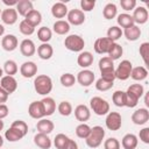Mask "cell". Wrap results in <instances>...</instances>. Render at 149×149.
I'll return each mask as SVG.
<instances>
[{"label":"cell","mask_w":149,"mask_h":149,"mask_svg":"<svg viewBox=\"0 0 149 149\" xmlns=\"http://www.w3.org/2000/svg\"><path fill=\"white\" fill-rule=\"evenodd\" d=\"M126 93V107H130V108H133V107H135L136 105H137V102H139V98L136 97V95H134L133 93H130V92H128V91H126L125 92Z\"/></svg>","instance_id":"c3c4849f"},{"label":"cell","mask_w":149,"mask_h":149,"mask_svg":"<svg viewBox=\"0 0 149 149\" xmlns=\"http://www.w3.org/2000/svg\"><path fill=\"white\" fill-rule=\"evenodd\" d=\"M20 73L24 78H31L37 73V65L31 61L24 62L20 66Z\"/></svg>","instance_id":"9a60e30c"},{"label":"cell","mask_w":149,"mask_h":149,"mask_svg":"<svg viewBox=\"0 0 149 149\" xmlns=\"http://www.w3.org/2000/svg\"><path fill=\"white\" fill-rule=\"evenodd\" d=\"M2 2L6 5V6H8V8H12V6H16L17 5V0H2Z\"/></svg>","instance_id":"6f0895ef"},{"label":"cell","mask_w":149,"mask_h":149,"mask_svg":"<svg viewBox=\"0 0 149 149\" xmlns=\"http://www.w3.org/2000/svg\"><path fill=\"white\" fill-rule=\"evenodd\" d=\"M113 43L114 42L111 41L108 37H99V38H97L94 41L93 48H94V51L97 54L104 55V54H108V51L111 50Z\"/></svg>","instance_id":"52a82bcc"},{"label":"cell","mask_w":149,"mask_h":149,"mask_svg":"<svg viewBox=\"0 0 149 149\" xmlns=\"http://www.w3.org/2000/svg\"><path fill=\"white\" fill-rule=\"evenodd\" d=\"M68 149H78V144L74 140L70 139V142H69V146H68Z\"/></svg>","instance_id":"680465c9"},{"label":"cell","mask_w":149,"mask_h":149,"mask_svg":"<svg viewBox=\"0 0 149 149\" xmlns=\"http://www.w3.org/2000/svg\"><path fill=\"white\" fill-rule=\"evenodd\" d=\"M0 87H2L8 94H12L17 88V81L13 76H2L0 79Z\"/></svg>","instance_id":"30bf717a"},{"label":"cell","mask_w":149,"mask_h":149,"mask_svg":"<svg viewBox=\"0 0 149 149\" xmlns=\"http://www.w3.org/2000/svg\"><path fill=\"white\" fill-rule=\"evenodd\" d=\"M3 126H5V123H3V121H2L1 119H0V132H1L2 129H3Z\"/></svg>","instance_id":"6125c7cd"},{"label":"cell","mask_w":149,"mask_h":149,"mask_svg":"<svg viewBox=\"0 0 149 149\" xmlns=\"http://www.w3.org/2000/svg\"><path fill=\"white\" fill-rule=\"evenodd\" d=\"M69 142H70V137L62 133L57 134L54 139V146L56 147V149H68Z\"/></svg>","instance_id":"d6a6232c"},{"label":"cell","mask_w":149,"mask_h":149,"mask_svg":"<svg viewBox=\"0 0 149 149\" xmlns=\"http://www.w3.org/2000/svg\"><path fill=\"white\" fill-rule=\"evenodd\" d=\"M148 93L149 92H147V93H144L143 95H144V104H146V106L148 107L149 106V100H148Z\"/></svg>","instance_id":"91938a15"},{"label":"cell","mask_w":149,"mask_h":149,"mask_svg":"<svg viewBox=\"0 0 149 149\" xmlns=\"http://www.w3.org/2000/svg\"><path fill=\"white\" fill-rule=\"evenodd\" d=\"M68 7L64 2H55L51 7V14L56 19H63L68 15Z\"/></svg>","instance_id":"7402d4cb"},{"label":"cell","mask_w":149,"mask_h":149,"mask_svg":"<svg viewBox=\"0 0 149 149\" xmlns=\"http://www.w3.org/2000/svg\"><path fill=\"white\" fill-rule=\"evenodd\" d=\"M10 127L16 128L17 130L22 132L24 136H26V135H27V133H28V125H27L23 120H15V121H13V122H12V125H10Z\"/></svg>","instance_id":"681fc988"},{"label":"cell","mask_w":149,"mask_h":149,"mask_svg":"<svg viewBox=\"0 0 149 149\" xmlns=\"http://www.w3.org/2000/svg\"><path fill=\"white\" fill-rule=\"evenodd\" d=\"M149 120V111L147 108H139L132 114V121L134 125L142 126Z\"/></svg>","instance_id":"7c38bea8"},{"label":"cell","mask_w":149,"mask_h":149,"mask_svg":"<svg viewBox=\"0 0 149 149\" xmlns=\"http://www.w3.org/2000/svg\"><path fill=\"white\" fill-rule=\"evenodd\" d=\"M133 69V64L128 59H123L121 61V63L118 65V68L114 70V74H115V79H120V80H127L130 77V72Z\"/></svg>","instance_id":"5b68a950"},{"label":"cell","mask_w":149,"mask_h":149,"mask_svg":"<svg viewBox=\"0 0 149 149\" xmlns=\"http://www.w3.org/2000/svg\"><path fill=\"white\" fill-rule=\"evenodd\" d=\"M122 34L126 36V38L128 41H137L141 36V29H140L139 26L134 24V26H130V27L126 28L122 31Z\"/></svg>","instance_id":"484cf974"},{"label":"cell","mask_w":149,"mask_h":149,"mask_svg":"<svg viewBox=\"0 0 149 149\" xmlns=\"http://www.w3.org/2000/svg\"><path fill=\"white\" fill-rule=\"evenodd\" d=\"M37 55L41 59H50L54 55V49L52 45H50L49 43H42L38 48H37Z\"/></svg>","instance_id":"d4e9b609"},{"label":"cell","mask_w":149,"mask_h":149,"mask_svg":"<svg viewBox=\"0 0 149 149\" xmlns=\"http://www.w3.org/2000/svg\"><path fill=\"white\" fill-rule=\"evenodd\" d=\"M5 34V27L2 24H0V36H2Z\"/></svg>","instance_id":"94428289"},{"label":"cell","mask_w":149,"mask_h":149,"mask_svg":"<svg viewBox=\"0 0 149 149\" xmlns=\"http://www.w3.org/2000/svg\"><path fill=\"white\" fill-rule=\"evenodd\" d=\"M64 45L68 50L73 51V52H81L84 47H85V41L80 35L77 34H71L65 37L64 40Z\"/></svg>","instance_id":"3957f363"},{"label":"cell","mask_w":149,"mask_h":149,"mask_svg":"<svg viewBox=\"0 0 149 149\" xmlns=\"http://www.w3.org/2000/svg\"><path fill=\"white\" fill-rule=\"evenodd\" d=\"M2 73H3V70L0 68V78H2Z\"/></svg>","instance_id":"e7e4bbea"},{"label":"cell","mask_w":149,"mask_h":149,"mask_svg":"<svg viewBox=\"0 0 149 149\" xmlns=\"http://www.w3.org/2000/svg\"><path fill=\"white\" fill-rule=\"evenodd\" d=\"M122 54H123V49H122V47H121L119 43L114 42L113 45H112V48H111V50L108 51V57L114 62V61L119 59V58L122 56Z\"/></svg>","instance_id":"74e56055"},{"label":"cell","mask_w":149,"mask_h":149,"mask_svg":"<svg viewBox=\"0 0 149 149\" xmlns=\"http://www.w3.org/2000/svg\"><path fill=\"white\" fill-rule=\"evenodd\" d=\"M90 132H91V127H90L87 123H85V122H81V123L78 125L77 128H76V135H77L79 139H84V140H85V139L88 136Z\"/></svg>","instance_id":"60d3db41"},{"label":"cell","mask_w":149,"mask_h":149,"mask_svg":"<svg viewBox=\"0 0 149 149\" xmlns=\"http://www.w3.org/2000/svg\"><path fill=\"white\" fill-rule=\"evenodd\" d=\"M42 105H43V109H44V114L45 116H50L55 113L56 111V102L51 97H44L41 100Z\"/></svg>","instance_id":"4316f807"},{"label":"cell","mask_w":149,"mask_h":149,"mask_svg":"<svg viewBox=\"0 0 149 149\" xmlns=\"http://www.w3.org/2000/svg\"><path fill=\"white\" fill-rule=\"evenodd\" d=\"M114 83L113 81H107L102 78H99L97 81H95V88L98 91H101V92H106L108 90H111L113 87Z\"/></svg>","instance_id":"f6af8a7d"},{"label":"cell","mask_w":149,"mask_h":149,"mask_svg":"<svg viewBox=\"0 0 149 149\" xmlns=\"http://www.w3.org/2000/svg\"><path fill=\"white\" fill-rule=\"evenodd\" d=\"M66 17H68L69 24H73V26H80L85 21V14H84V12H81L80 9H76V8L69 10Z\"/></svg>","instance_id":"9c48e42d"},{"label":"cell","mask_w":149,"mask_h":149,"mask_svg":"<svg viewBox=\"0 0 149 149\" xmlns=\"http://www.w3.org/2000/svg\"><path fill=\"white\" fill-rule=\"evenodd\" d=\"M127 91L130 92V93H133L134 95H136L139 99L141 97H143V94H144V87L141 84H133V85H130L127 88Z\"/></svg>","instance_id":"bcb514c9"},{"label":"cell","mask_w":149,"mask_h":149,"mask_svg":"<svg viewBox=\"0 0 149 149\" xmlns=\"http://www.w3.org/2000/svg\"><path fill=\"white\" fill-rule=\"evenodd\" d=\"M93 59H94L93 55L90 51H81V52H79V55L77 57V63L80 68L86 69L93 64Z\"/></svg>","instance_id":"d6986e66"},{"label":"cell","mask_w":149,"mask_h":149,"mask_svg":"<svg viewBox=\"0 0 149 149\" xmlns=\"http://www.w3.org/2000/svg\"><path fill=\"white\" fill-rule=\"evenodd\" d=\"M112 101L116 107H125L126 105V93L123 91H115L112 95Z\"/></svg>","instance_id":"8d00e7d4"},{"label":"cell","mask_w":149,"mask_h":149,"mask_svg":"<svg viewBox=\"0 0 149 149\" xmlns=\"http://www.w3.org/2000/svg\"><path fill=\"white\" fill-rule=\"evenodd\" d=\"M94 79H95L94 72L91 71V70H88V69H84V70L79 71L78 74H77V77H76V80L81 86H84V87H87V86L92 85L93 81H94Z\"/></svg>","instance_id":"ba28073f"},{"label":"cell","mask_w":149,"mask_h":149,"mask_svg":"<svg viewBox=\"0 0 149 149\" xmlns=\"http://www.w3.org/2000/svg\"><path fill=\"white\" fill-rule=\"evenodd\" d=\"M52 29L57 34V35H65L70 31V24L68 21H64V20H57L54 26H52Z\"/></svg>","instance_id":"f546056e"},{"label":"cell","mask_w":149,"mask_h":149,"mask_svg":"<svg viewBox=\"0 0 149 149\" xmlns=\"http://www.w3.org/2000/svg\"><path fill=\"white\" fill-rule=\"evenodd\" d=\"M104 137H105V129L101 126H94L91 128V132L88 136L85 139V141H86L87 147L94 149V148H98L102 143Z\"/></svg>","instance_id":"7a4b0ae2"},{"label":"cell","mask_w":149,"mask_h":149,"mask_svg":"<svg viewBox=\"0 0 149 149\" xmlns=\"http://www.w3.org/2000/svg\"><path fill=\"white\" fill-rule=\"evenodd\" d=\"M8 97H9V94L2 87H0V104H5L8 100Z\"/></svg>","instance_id":"9f6ffc18"},{"label":"cell","mask_w":149,"mask_h":149,"mask_svg":"<svg viewBox=\"0 0 149 149\" xmlns=\"http://www.w3.org/2000/svg\"><path fill=\"white\" fill-rule=\"evenodd\" d=\"M0 16H1L2 22L5 24H8V26H12V24H14L17 21V12L13 7L12 8H8L7 7L6 9H3Z\"/></svg>","instance_id":"2e32d148"},{"label":"cell","mask_w":149,"mask_h":149,"mask_svg":"<svg viewBox=\"0 0 149 149\" xmlns=\"http://www.w3.org/2000/svg\"><path fill=\"white\" fill-rule=\"evenodd\" d=\"M3 71L6 72V76H14L19 71L17 64L13 59H8L3 63Z\"/></svg>","instance_id":"f35d334b"},{"label":"cell","mask_w":149,"mask_h":149,"mask_svg":"<svg viewBox=\"0 0 149 149\" xmlns=\"http://www.w3.org/2000/svg\"><path fill=\"white\" fill-rule=\"evenodd\" d=\"M90 107L94 114L102 116L109 112V104L107 100L102 99L101 97H93L90 100Z\"/></svg>","instance_id":"277c9868"},{"label":"cell","mask_w":149,"mask_h":149,"mask_svg":"<svg viewBox=\"0 0 149 149\" xmlns=\"http://www.w3.org/2000/svg\"><path fill=\"white\" fill-rule=\"evenodd\" d=\"M132 17H133L135 24H136V23H137V24H144V23L148 21L149 14H148V10H147L146 7L139 6V7H135Z\"/></svg>","instance_id":"4fadbf2b"},{"label":"cell","mask_w":149,"mask_h":149,"mask_svg":"<svg viewBox=\"0 0 149 149\" xmlns=\"http://www.w3.org/2000/svg\"><path fill=\"white\" fill-rule=\"evenodd\" d=\"M104 149H120V142L115 137H108L104 142Z\"/></svg>","instance_id":"f907efd6"},{"label":"cell","mask_w":149,"mask_h":149,"mask_svg":"<svg viewBox=\"0 0 149 149\" xmlns=\"http://www.w3.org/2000/svg\"><path fill=\"white\" fill-rule=\"evenodd\" d=\"M34 143L41 149H50L52 144L50 137L47 134H41V133H37L34 136Z\"/></svg>","instance_id":"603a6c76"},{"label":"cell","mask_w":149,"mask_h":149,"mask_svg":"<svg viewBox=\"0 0 149 149\" xmlns=\"http://www.w3.org/2000/svg\"><path fill=\"white\" fill-rule=\"evenodd\" d=\"M139 137H140V140L143 143L148 144L149 143V128L148 127H144L143 129H141L140 130V134H139Z\"/></svg>","instance_id":"db71d44e"},{"label":"cell","mask_w":149,"mask_h":149,"mask_svg":"<svg viewBox=\"0 0 149 149\" xmlns=\"http://www.w3.org/2000/svg\"><path fill=\"white\" fill-rule=\"evenodd\" d=\"M19 45V41H17V37L13 34H8V35H5L1 40V47L3 50L6 51H14Z\"/></svg>","instance_id":"5bb4252c"},{"label":"cell","mask_w":149,"mask_h":149,"mask_svg":"<svg viewBox=\"0 0 149 149\" xmlns=\"http://www.w3.org/2000/svg\"><path fill=\"white\" fill-rule=\"evenodd\" d=\"M57 111L59 112L61 115H63V116H69V115L72 113V105H71L69 101H66V100L61 101V102L58 104V106H57Z\"/></svg>","instance_id":"b9f144b4"},{"label":"cell","mask_w":149,"mask_h":149,"mask_svg":"<svg viewBox=\"0 0 149 149\" xmlns=\"http://www.w3.org/2000/svg\"><path fill=\"white\" fill-rule=\"evenodd\" d=\"M15 9L17 14H20L21 16H26L30 10L34 9V6L30 0H19L17 5L15 6Z\"/></svg>","instance_id":"cb8c5ba5"},{"label":"cell","mask_w":149,"mask_h":149,"mask_svg":"<svg viewBox=\"0 0 149 149\" xmlns=\"http://www.w3.org/2000/svg\"><path fill=\"white\" fill-rule=\"evenodd\" d=\"M1 13H2V10H1V8H0V15H1Z\"/></svg>","instance_id":"03108f58"},{"label":"cell","mask_w":149,"mask_h":149,"mask_svg":"<svg viewBox=\"0 0 149 149\" xmlns=\"http://www.w3.org/2000/svg\"><path fill=\"white\" fill-rule=\"evenodd\" d=\"M137 143H139L137 136L132 133L126 134L121 140V146L123 149H136Z\"/></svg>","instance_id":"44dd1931"},{"label":"cell","mask_w":149,"mask_h":149,"mask_svg":"<svg viewBox=\"0 0 149 149\" xmlns=\"http://www.w3.org/2000/svg\"><path fill=\"white\" fill-rule=\"evenodd\" d=\"M54 128H55V125H54V122L51 121V120H49V119H40L38 121H37V123H36V129H37V132L38 133H41V134H47V135H49L52 130H54Z\"/></svg>","instance_id":"ac0fdd59"},{"label":"cell","mask_w":149,"mask_h":149,"mask_svg":"<svg viewBox=\"0 0 149 149\" xmlns=\"http://www.w3.org/2000/svg\"><path fill=\"white\" fill-rule=\"evenodd\" d=\"M148 76V71L144 66H135L132 69V72H130V77L134 79V80H137V81H141V80H144Z\"/></svg>","instance_id":"836d02e7"},{"label":"cell","mask_w":149,"mask_h":149,"mask_svg":"<svg viewBox=\"0 0 149 149\" xmlns=\"http://www.w3.org/2000/svg\"><path fill=\"white\" fill-rule=\"evenodd\" d=\"M8 113H9V109H8L7 105L0 104V119H1V120L5 119V118L8 115Z\"/></svg>","instance_id":"11a10c76"},{"label":"cell","mask_w":149,"mask_h":149,"mask_svg":"<svg viewBox=\"0 0 149 149\" xmlns=\"http://www.w3.org/2000/svg\"><path fill=\"white\" fill-rule=\"evenodd\" d=\"M95 6V1L93 0H81L80 1V10L81 12H91Z\"/></svg>","instance_id":"816d5d0a"},{"label":"cell","mask_w":149,"mask_h":149,"mask_svg":"<svg viewBox=\"0 0 149 149\" xmlns=\"http://www.w3.org/2000/svg\"><path fill=\"white\" fill-rule=\"evenodd\" d=\"M102 15L106 20H112L115 16H118V7L115 3H107L102 9Z\"/></svg>","instance_id":"e575fe53"},{"label":"cell","mask_w":149,"mask_h":149,"mask_svg":"<svg viewBox=\"0 0 149 149\" xmlns=\"http://www.w3.org/2000/svg\"><path fill=\"white\" fill-rule=\"evenodd\" d=\"M105 123L109 130H119L122 126L121 114L118 112H108L106 120H105Z\"/></svg>","instance_id":"8992f818"},{"label":"cell","mask_w":149,"mask_h":149,"mask_svg":"<svg viewBox=\"0 0 149 149\" xmlns=\"http://www.w3.org/2000/svg\"><path fill=\"white\" fill-rule=\"evenodd\" d=\"M28 114L30 115V118L36 119V120L43 119L45 116L44 109H43V105H42L41 100L40 101H33V102H30V105L28 107Z\"/></svg>","instance_id":"8fae6325"},{"label":"cell","mask_w":149,"mask_h":149,"mask_svg":"<svg viewBox=\"0 0 149 149\" xmlns=\"http://www.w3.org/2000/svg\"><path fill=\"white\" fill-rule=\"evenodd\" d=\"M99 70L101 73H106V72H113L115 69H114V62L108 57H102L100 58L99 61Z\"/></svg>","instance_id":"f1b7e54d"},{"label":"cell","mask_w":149,"mask_h":149,"mask_svg":"<svg viewBox=\"0 0 149 149\" xmlns=\"http://www.w3.org/2000/svg\"><path fill=\"white\" fill-rule=\"evenodd\" d=\"M122 35H123V34H122V29H121L120 27H118V26H112V27H109L108 30H107V37H108L111 41H113V42L118 41Z\"/></svg>","instance_id":"ab89813d"},{"label":"cell","mask_w":149,"mask_h":149,"mask_svg":"<svg viewBox=\"0 0 149 149\" xmlns=\"http://www.w3.org/2000/svg\"><path fill=\"white\" fill-rule=\"evenodd\" d=\"M20 51L23 56L26 57H30L36 52V47L35 43L30 40V38H24L21 43H20Z\"/></svg>","instance_id":"e0dca14e"},{"label":"cell","mask_w":149,"mask_h":149,"mask_svg":"<svg viewBox=\"0 0 149 149\" xmlns=\"http://www.w3.org/2000/svg\"><path fill=\"white\" fill-rule=\"evenodd\" d=\"M116 22H118L119 27L125 28V29L128 28V27H130V26H134V24H135L133 17H132V15L128 14V13H121V14H119V15H118V19H116Z\"/></svg>","instance_id":"4dcf8cb0"},{"label":"cell","mask_w":149,"mask_h":149,"mask_svg":"<svg viewBox=\"0 0 149 149\" xmlns=\"http://www.w3.org/2000/svg\"><path fill=\"white\" fill-rule=\"evenodd\" d=\"M74 116L78 121L80 122H85L90 119L91 116V112H90V108L86 106V105H78L76 108H74Z\"/></svg>","instance_id":"ffe728a7"},{"label":"cell","mask_w":149,"mask_h":149,"mask_svg":"<svg viewBox=\"0 0 149 149\" xmlns=\"http://www.w3.org/2000/svg\"><path fill=\"white\" fill-rule=\"evenodd\" d=\"M2 146H3V137L0 135V148H1Z\"/></svg>","instance_id":"be15d7a7"},{"label":"cell","mask_w":149,"mask_h":149,"mask_svg":"<svg viewBox=\"0 0 149 149\" xmlns=\"http://www.w3.org/2000/svg\"><path fill=\"white\" fill-rule=\"evenodd\" d=\"M24 20L30 23L33 27H37L41 22H42V14L37 10V9H33L30 10L26 16H24Z\"/></svg>","instance_id":"83f0119b"},{"label":"cell","mask_w":149,"mask_h":149,"mask_svg":"<svg viewBox=\"0 0 149 149\" xmlns=\"http://www.w3.org/2000/svg\"><path fill=\"white\" fill-rule=\"evenodd\" d=\"M5 137H6V140L9 141V142H16V141H20L21 139H23L24 135H23L22 132L17 130L16 128L9 127V128L6 130V133H5Z\"/></svg>","instance_id":"1f68e13d"},{"label":"cell","mask_w":149,"mask_h":149,"mask_svg":"<svg viewBox=\"0 0 149 149\" xmlns=\"http://www.w3.org/2000/svg\"><path fill=\"white\" fill-rule=\"evenodd\" d=\"M139 52H140V56L142 57L144 64L147 65V64H148V57H149V43H148V42H143V43L140 45Z\"/></svg>","instance_id":"7dc6e473"},{"label":"cell","mask_w":149,"mask_h":149,"mask_svg":"<svg viewBox=\"0 0 149 149\" xmlns=\"http://www.w3.org/2000/svg\"><path fill=\"white\" fill-rule=\"evenodd\" d=\"M52 37V31L48 27H41L37 30V38L42 43H48Z\"/></svg>","instance_id":"d590c367"},{"label":"cell","mask_w":149,"mask_h":149,"mask_svg":"<svg viewBox=\"0 0 149 149\" xmlns=\"http://www.w3.org/2000/svg\"><path fill=\"white\" fill-rule=\"evenodd\" d=\"M120 5L125 10H134L136 7V0H121Z\"/></svg>","instance_id":"f5cc1de1"},{"label":"cell","mask_w":149,"mask_h":149,"mask_svg":"<svg viewBox=\"0 0 149 149\" xmlns=\"http://www.w3.org/2000/svg\"><path fill=\"white\" fill-rule=\"evenodd\" d=\"M59 80H61V84H62L64 87H71V86H73L74 83H76V77H74L72 73L66 72V73H63V74L61 76Z\"/></svg>","instance_id":"ee69618b"},{"label":"cell","mask_w":149,"mask_h":149,"mask_svg":"<svg viewBox=\"0 0 149 149\" xmlns=\"http://www.w3.org/2000/svg\"><path fill=\"white\" fill-rule=\"evenodd\" d=\"M34 88L37 94L48 95L52 91V80L47 74H38L34 79Z\"/></svg>","instance_id":"6da1fadb"},{"label":"cell","mask_w":149,"mask_h":149,"mask_svg":"<svg viewBox=\"0 0 149 149\" xmlns=\"http://www.w3.org/2000/svg\"><path fill=\"white\" fill-rule=\"evenodd\" d=\"M19 30L21 34L26 35V36H30L35 33V27H33L30 23H28L26 20H22L19 24Z\"/></svg>","instance_id":"7bdbcfd3"}]
</instances>
